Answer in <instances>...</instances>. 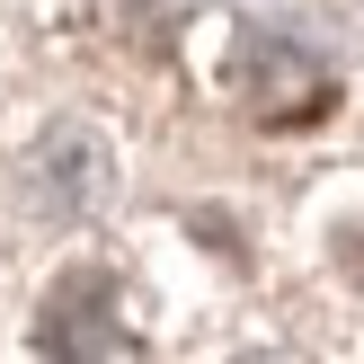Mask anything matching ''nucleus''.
I'll return each instance as SVG.
<instances>
[{
    "label": "nucleus",
    "mask_w": 364,
    "mask_h": 364,
    "mask_svg": "<svg viewBox=\"0 0 364 364\" xmlns=\"http://www.w3.org/2000/svg\"><path fill=\"white\" fill-rule=\"evenodd\" d=\"M231 98L258 124H311L329 107V63L284 45V36H240L231 45Z\"/></svg>",
    "instance_id": "nucleus-1"
},
{
    "label": "nucleus",
    "mask_w": 364,
    "mask_h": 364,
    "mask_svg": "<svg viewBox=\"0 0 364 364\" xmlns=\"http://www.w3.org/2000/svg\"><path fill=\"white\" fill-rule=\"evenodd\" d=\"M107 196H116V151H107L89 124H53V134L36 142V160H27V205L45 213V223H80Z\"/></svg>",
    "instance_id": "nucleus-2"
},
{
    "label": "nucleus",
    "mask_w": 364,
    "mask_h": 364,
    "mask_svg": "<svg viewBox=\"0 0 364 364\" xmlns=\"http://www.w3.org/2000/svg\"><path fill=\"white\" fill-rule=\"evenodd\" d=\"M36 347H45V355H124V347H134V329H124V294H116V276L71 267V276L45 294Z\"/></svg>",
    "instance_id": "nucleus-3"
}]
</instances>
